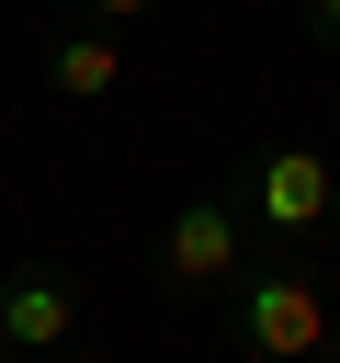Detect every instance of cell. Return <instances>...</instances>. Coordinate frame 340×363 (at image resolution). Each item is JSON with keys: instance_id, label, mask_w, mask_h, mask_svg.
Instances as JSON below:
<instances>
[{"instance_id": "obj_10", "label": "cell", "mask_w": 340, "mask_h": 363, "mask_svg": "<svg viewBox=\"0 0 340 363\" xmlns=\"http://www.w3.org/2000/svg\"><path fill=\"white\" fill-rule=\"evenodd\" d=\"M317 363H340V352H317Z\"/></svg>"}, {"instance_id": "obj_8", "label": "cell", "mask_w": 340, "mask_h": 363, "mask_svg": "<svg viewBox=\"0 0 340 363\" xmlns=\"http://www.w3.org/2000/svg\"><path fill=\"white\" fill-rule=\"evenodd\" d=\"M329 227H340V170H329Z\"/></svg>"}, {"instance_id": "obj_4", "label": "cell", "mask_w": 340, "mask_h": 363, "mask_svg": "<svg viewBox=\"0 0 340 363\" xmlns=\"http://www.w3.org/2000/svg\"><path fill=\"white\" fill-rule=\"evenodd\" d=\"M0 340H11V363H57L79 340V272L45 261V250L0 261Z\"/></svg>"}, {"instance_id": "obj_7", "label": "cell", "mask_w": 340, "mask_h": 363, "mask_svg": "<svg viewBox=\"0 0 340 363\" xmlns=\"http://www.w3.org/2000/svg\"><path fill=\"white\" fill-rule=\"evenodd\" d=\"M57 363H102V352H91V340H68V352H57Z\"/></svg>"}, {"instance_id": "obj_3", "label": "cell", "mask_w": 340, "mask_h": 363, "mask_svg": "<svg viewBox=\"0 0 340 363\" xmlns=\"http://www.w3.org/2000/svg\"><path fill=\"white\" fill-rule=\"evenodd\" d=\"M147 261H159V295H170V306H215V295H227V272L249 261V238H238V216H227V193L204 182V193H181V204L159 216V238H147Z\"/></svg>"}, {"instance_id": "obj_5", "label": "cell", "mask_w": 340, "mask_h": 363, "mask_svg": "<svg viewBox=\"0 0 340 363\" xmlns=\"http://www.w3.org/2000/svg\"><path fill=\"white\" fill-rule=\"evenodd\" d=\"M125 23H136V0H102V11H68V23H57L45 45H34L45 91H57V102H102V91L125 79V45H113Z\"/></svg>"}, {"instance_id": "obj_9", "label": "cell", "mask_w": 340, "mask_h": 363, "mask_svg": "<svg viewBox=\"0 0 340 363\" xmlns=\"http://www.w3.org/2000/svg\"><path fill=\"white\" fill-rule=\"evenodd\" d=\"M0 363H11V340H0Z\"/></svg>"}, {"instance_id": "obj_1", "label": "cell", "mask_w": 340, "mask_h": 363, "mask_svg": "<svg viewBox=\"0 0 340 363\" xmlns=\"http://www.w3.org/2000/svg\"><path fill=\"white\" fill-rule=\"evenodd\" d=\"M329 147L317 136H261V147H238L227 159V216H238V238L261 250V261H306L317 238H329Z\"/></svg>"}, {"instance_id": "obj_6", "label": "cell", "mask_w": 340, "mask_h": 363, "mask_svg": "<svg viewBox=\"0 0 340 363\" xmlns=\"http://www.w3.org/2000/svg\"><path fill=\"white\" fill-rule=\"evenodd\" d=\"M295 34H306L317 57H340V0H306V11H295Z\"/></svg>"}, {"instance_id": "obj_2", "label": "cell", "mask_w": 340, "mask_h": 363, "mask_svg": "<svg viewBox=\"0 0 340 363\" xmlns=\"http://www.w3.org/2000/svg\"><path fill=\"white\" fill-rule=\"evenodd\" d=\"M215 329H227L238 363H317L340 340V295H329L317 261H261L249 250L227 272V295H215Z\"/></svg>"}]
</instances>
